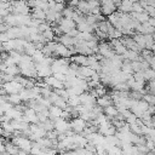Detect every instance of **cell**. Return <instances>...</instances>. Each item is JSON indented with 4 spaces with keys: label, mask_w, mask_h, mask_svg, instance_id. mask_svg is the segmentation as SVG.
Instances as JSON below:
<instances>
[{
    "label": "cell",
    "mask_w": 155,
    "mask_h": 155,
    "mask_svg": "<svg viewBox=\"0 0 155 155\" xmlns=\"http://www.w3.org/2000/svg\"><path fill=\"white\" fill-rule=\"evenodd\" d=\"M12 143H13L15 145H17L21 150L27 151V153H30L34 142H33L30 138H27V137H24V136H13Z\"/></svg>",
    "instance_id": "cell-1"
},
{
    "label": "cell",
    "mask_w": 155,
    "mask_h": 155,
    "mask_svg": "<svg viewBox=\"0 0 155 155\" xmlns=\"http://www.w3.org/2000/svg\"><path fill=\"white\" fill-rule=\"evenodd\" d=\"M1 87L5 88V91L7 92V94H16V93H19V92L24 88V86H23L21 82L16 81V80L10 81V82L1 84Z\"/></svg>",
    "instance_id": "cell-2"
},
{
    "label": "cell",
    "mask_w": 155,
    "mask_h": 155,
    "mask_svg": "<svg viewBox=\"0 0 155 155\" xmlns=\"http://www.w3.org/2000/svg\"><path fill=\"white\" fill-rule=\"evenodd\" d=\"M58 27H59V29L62 30L63 34H68L70 30H73V29L76 28V23H75V21L73 18H64L63 17L59 21Z\"/></svg>",
    "instance_id": "cell-3"
},
{
    "label": "cell",
    "mask_w": 155,
    "mask_h": 155,
    "mask_svg": "<svg viewBox=\"0 0 155 155\" xmlns=\"http://www.w3.org/2000/svg\"><path fill=\"white\" fill-rule=\"evenodd\" d=\"M54 130L61 134V133H65L67 131L71 130L70 128V122L67 121L63 117H59L57 120H54Z\"/></svg>",
    "instance_id": "cell-4"
},
{
    "label": "cell",
    "mask_w": 155,
    "mask_h": 155,
    "mask_svg": "<svg viewBox=\"0 0 155 155\" xmlns=\"http://www.w3.org/2000/svg\"><path fill=\"white\" fill-rule=\"evenodd\" d=\"M70 128L75 133H82L84 130L86 128V121L82 120L81 117H75L70 121Z\"/></svg>",
    "instance_id": "cell-5"
},
{
    "label": "cell",
    "mask_w": 155,
    "mask_h": 155,
    "mask_svg": "<svg viewBox=\"0 0 155 155\" xmlns=\"http://www.w3.org/2000/svg\"><path fill=\"white\" fill-rule=\"evenodd\" d=\"M35 67H36V71H38V78L44 79V78L53 75L52 70H51V65H47L44 63H38V64H35Z\"/></svg>",
    "instance_id": "cell-6"
},
{
    "label": "cell",
    "mask_w": 155,
    "mask_h": 155,
    "mask_svg": "<svg viewBox=\"0 0 155 155\" xmlns=\"http://www.w3.org/2000/svg\"><path fill=\"white\" fill-rule=\"evenodd\" d=\"M80 101H81V104H84V105L97 104V98H94L91 93H87V92H84L82 94H80Z\"/></svg>",
    "instance_id": "cell-7"
},
{
    "label": "cell",
    "mask_w": 155,
    "mask_h": 155,
    "mask_svg": "<svg viewBox=\"0 0 155 155\" xmlns=\"http://www.w3.org/2000/svg\"><path fill=\"white\" fill-rule=\"evenodd\" d=\"M48 111H50V119H52L53 121L62 117V115H63V109L57 105H51L48 108Z\"/></svg>",
    "instance_id": "cell-8"
},
{
    "label": "cell",
    "mask_w": 155,
    "mask_h": 155,
    "mask_svg": "<svg viewBox=\"0 0 155 155\" xmlns=\"http://www.w3.org/2000/svg\"><path fill=\"white\" fill-rule=\"evenodd\" d=\"M113 102H114V99H113L111 96H103V97L97 98V105L102 107L103 109L107 108V107L113 105Z\"/></svg>",
    "instance_id": "cell-9"
},
{
    "label": "cell",
    "mask_w": 155,
    "mask_h": 155,
    "mask_svg": "<svg viewBox=\"0 0 155 155\" xmlns=\"http://www.w3.org/2000/svg\"><path fill=\"white\" fill-rule=\"evenodd\" d=\"M31 18L33 19H39V21H46V11L41 10V8H33L31 12Z\"/></svg>",
    "instance_id": "cell-10"
},
{
    "label": "cell",
    "mask_w": 155,
    "mask_h": 155,
    "mask_svg": "<svg viewBox=\"0 0 155 155\" xmlns=\"http://www.w3.org/2000/svg\"><path fill=\"white\" fill-rule=\"evenodd\" d=\"M70 61H71V62H75V63H76L78 65H80V67L87 65V56H85V54L78 53V54L70 57Z\"/></svg>",
    "instance_id": "cell-11"
},
{
    "label": "cell",
    "mask_w": 155,
    "mask_h": 155,
    "mask_svg": "<svg viewBox=\"0 0 155 155\" xmlns=\"http://www.w3.org/2000/svg\"><path fill=\"white\" fill-rule=\"evenodd\" d=\"M76 29H78L79 31H81V33H92V31L94 30L93 25L88 24L86 21H85V22H82V23L76 24Z\"/></svg>",
    "instance_id": "cell-12"
},
{
    "label": "cell",
    "mask_w": 155,
    "mask_h": 155,
    "mask_svg": "<svg viewBox=\"0 0 155 155\" xmlns=\"http://www.w3.org/2000/svg\"><path fill=\"white\" fill-rule=\"evenodd\" d=\"M78 8V11H80L82 15H90L91 13V8H90V6H88V1H86V0H81L80 1V4H79V6L76 7Z\"/></svg>",
    "instance_id": "cell-13"
},
{
    "label": "cell",
    "mask_w": 155,
    "mask_h": 155,
    "mask_svg": "<svg viewBox=\"0 0 155 155\" xmlns=\"http://www.w3.org/2000/svg\"><path fill=\"white\" fill-rule=\"evenodd\" d=\"M133 39H134V41L137 42V45L139 46L140 50H145V35L144 34L136 33L133 35Z\"/></svg>",
    "instance_id": "cell-14"
},
{
    "label": "cell",
    "mask_w": 155,
    "mask_h": 155,
    "mask_svg": "<svg viewBox=\"0 0 155 155\" xmlns=\"http://www.w3.org/2000/svg\"><path fill=\"white\" fill-rule=\"evenodd\" d=\"M104 113L109 119H114V117H116L119 115V110H117V108L115 105H110V107L104 108Z\"/></svg>",
    "instance_id": "cell-15"
},
{
    "label": "cell",
    "mask_w": 155,
    "mask_h": 155,
    "mask_svg": "<svg viewBox=\"0 0 155 155\" xmlns=\"http://www.w3.org/2000/svg\"><path fill=\"white\" fill-rule=\"evenodd\" d=\"M68 105L69 107H73V108H76L81 104V101H80V96H70L68 98Z\"/></svg>",
    "instance_id": "cell-16"
},
{
    "label": "cell",
    "mask_w": 155,
    "mask_h": 155,
    "mask_svg": "<svg viewBox=\"0 0 155 155\" xmlns=\"http://www.w3.org/2000/svg\"><path fill=\"white\" fill-rule=\"evenodd\" d=\"M107 151H108V155H124V151L119 145H111L108 148Z\"/></svg>",
    "instance_id": "cell-17"
},
{
    "label": "cell",
    "mask_w": 155,
    "mask_h": 155,
    "mask_svg": "<svg viewBox=\"0 0 155 155\" xmlns=\"http://www.w3.org/2000/svg\"><path fill=\"white\" fill-rule=\"evenodd\" d=\"M45 57H46V56L44 54V52H42L41 50H36V52L33 54V57H31V58H33L34 63H35V64H38V63H41V62L45 59Z\"/></svg>",
    "instance_id": "cell-18"
},
{
    "label": "cell",
    "mask_w": 155,
    "mask_h": 155,
    "mask_svg": "<svg viewBox=\"0 0 155 155\" xmlns=\"http://www.w3.org/2000/svg\"><path fill=\"white\" fill-rule=\"evenodd\" d=\"M6 151H7L8 154H11V155H17V154L21 151V149L11 142V143H7V144H6Z\"/></svg>",
    "instance_id": "cell-19"
},
{
    "label": "cell",
    "mask_w": 155,
    "mask_h": 155,
    "mask_svg": "<svg viewBox=\"0 0 155 155\" xmlns=\"http://www.w3.org/2000/svg\"><path fill=\"white\" fill-rule=\"evenodd\" d=\"M7 101H8L10 103H12L13 105H18V104L22 102L19 93H16V94H8V96H7Z\"/></svg>",
    "instance_id": "cell-20"
},
{
    "label": "cell",
    "mask_w": 155,
    "mask_h": 155,
    "mask_svg": "<svg viewBox=\"0 0 155 155\" xmlns=\"http://www.w3.org/2000/svg\"><path fill=\"white\" fill-rule=\"evenodd\" d=\"M121 70L125 71V73H127V74H131V75L134 73V70H133L132 64H131L130 61H124V64H122V67H121Z\"/></svg>",
    "instance_id": "cell-21"
},
{
    "label": "cell",
    "mask_w": 155,
    "mask_h": 155,
    "mask_svg": "<svg viewBox=\"0 0 155 155\" xmlns=\"http://www.w3.org/2000/svg\"><path fill=\"white\" fill-rule=\"evenodd\" d=\"M42 35H44V38H45V40H46V42L53 41V39L56 38V34H54V31H53V29H52V28H51V29H48V30H46V31H44V33H42Z\"/></svg>",
    "instance_id": "cell-22"
},
{
    "label": "cell",
    "mask_w": 155,
    "mask_h": 155,
    "mask_svg": "<svg viewBox=\"0 0 155 155\" xmlns=\"http://www.w3.org/2000/svg\"><path fill=\"white\" fill-rule=\"evenodd\" d=\"M74 12H75V8H74V7H71V6H68V7H65V8L63 10L62 15H63V17H64V18H73Z\"/></svg>",
    "instance_id": "cell-23"
},
{
    "label": "cell",
    "mask_w": 155,
    "mask_h": 155,
    "mask_svg": "<svg viewBox=\"0 0 155 155\" xmlns=\"http://www.w3.org/2000/svg\"><path fill=\"white\" fill-rule=\"evenodd\" d=\"M115 91H121V92H128L130 91V86L127 85V82H120L117 85L114 86Z\"/></svg>",
    "instance_id": "cell-24"
},
{
    "label": "cell",
    "mask_w": 155,
    "mask_h": 155,
    "mask_svg": "<svg viewBox=\"0 0 155 155\" xmlns=\"http://www.w3.org/2000/svg\"><path fill=\"white\" fill-rule=\"evenodd\" d=\"M30 155H44V149L40 148L35 142L33 143V148L30 150Z\"/></svg>",
    "instance_id": "cell-25"
},
{
    "label": "cell",
    "mask_w": 155,
    "mask_h": 155,
    "mask_svg": "<svg viewBox=\"0 0 155 155\" xmlns=\"http://www.w3.org/2000/svg\"><path fill=\"white\" fill-rule=\"evenodd\" d=\"M144 78H145V80H149V81L155 80V70L151 68L144 70Z\"/></svg>",
    "instance_id": "cell-26"
},
{
    "label": "cell",
    "mask_w": 155,
    "mask_h": 155,
    "mask_svg": "<svg viewBox=\"0 0 155 155\" xmlns=\"http://www.w3.org/2000/svg\"><path fill=\"white\" fill-rule=\"evenodd\" d=\"M94 90H96V92H97V94H98V98H99V97H103V96H107V88H105V86H104L103 84L98 85Z\"/></svg>",
    "instance_id": "cell-27"
},
{
    "label": "cell",
    "mask_w": 155,
    "mask_h": 155,
    "mask_svg": "<svg viewBox=\"0 0 155 155\" xmlns=\"http://www.w3.org/2000/svg\"><path fill=\"white\" fill-rule=\"evenodd\" d=\"M143 99L145 102H148L150 105H155V94H153V93H145L143 96Z\"/></svg>",
    "instance_id": "cell-28"
},
{
    "label": "cell",
    "mask_w": 155,
    "mask_h": 155,
    "mask_svg": "<svg viewBox=\"0 0 155 155\" xmlns=\"http://www.w3.org/2000/svg\"><path fill=\"white\" fill-rule=\"evenodd\" d=\"M132 12H136V13H142V12H145L144 7L139 4V1H136L133 4V8H132Z\"/></svg>",
    "instance_id": "cell-29"
},
{
    "label": "cell",
    "mask_w": 155,
    "mask_h": 155,
    "mask_svg": "<svg viewBox=\"0 0 155 155\" xmlns=\"http://www.w3.org/2000/svg\"><path fill=\"white\" fill-rule=\"evenodd\" d=\"M145 145H147V148H148L150 151H154V150H155V142L151 140V139L148 138V137H147V143H145Z\"/></svg>",
    "instance_id": "cell-30"
},
{
    "label": "cell",
    "mask_w": 155,
    "mask_h": 155,
    "mask_svg": "<svg viewBox=\"0 0 155 155\" xmlns=\"http://www.w3.org/2000/svg\"><path fill=\"white\" fill-rule=\"evenodd\" d=\"M65 8V4H56L54 5V7H52L51 10H53L54 12H63V10Z\"/></svg>",
    "instance_id": "cell-31"
},
{
    "label": "cell",
    "mask_w": 155,
    "mask_h": 155,
    "mask_svg": "<svg viewBox=\"0 0 155 155\" xmlns=\"http://www.w3.org/2000/svg\"><path fill=\"white\" fill-rule=\"evenodd\" d=\"M96 36H97L98 39H107V38H109L107 33H104V31H102V30H99V29H96Z\"/></svg>",
    "instance_id": "cell-32"
},
{
    "label": "cell",
    "mask_w": 155,
    "mask_h": 155,
    "mask_svg": "<svg viewBox=\"0 0 155 155\" xmlns=\"http://www.w3.org/2000/svg\"><path fill=\"white\" fill-rule=\"evenodd\" d=\"M137 148H138V151H139V154H148L150 150L147 148V145L144 144V145H137Z\"/></svg>",
    "instance_id": "cell-33"
},
{
    "label": "cell",
    "mask_w": 155,
    "mask_h": 155,
    "mask_svg": "<svg viewBox=\"0 0 155 155\" xmlns=\"http://www.w3.org/2000/svg\"><path fill=\"white\" fill-rule=\"evenodd\" d=\"M148 90H149L150 93L155 94V80H151V81L149 82V85H148Z\"/></svg>",
    "instance_id": "cell-34"
},
{
    "label": "cell",
    "mask_w": 155,
    "mask_h": 155,
    "mask_svg": "<svg viewBox=\"0 0 155 155\" xmlns=\"http://www.w3.org/2000/svg\"><path fill=\"white\" fill-rule=\"evenodd\" d=\"M8 40H11V39H10V36H8L7 33H1L0 34V41L1 42H7Z\"/></svg>",
    "instance_id": "cell-35"
},
{
    "label": "cell",
    "mask_w": 155,
    "mask_h": 155,
    "mask_svg": "<svg viewBox=\"0 0 155 155\" xmlns=\"http://www.w3.org/2000/svg\"><path fill=\"white\" fill-rule=\"evenodd\" d=\"M80 1H81V0H69V6H71V7L76 8V7L79 6Z\"/></svg>",
    "instance_id": "cell-36"
},
{
    "label": "cell",
    "mask_w": 155,
    "mask_h": 155,
    "mask_svg": "<svg viewBox=\"0 0 155 155\" xmlns=\"http://www.w3.org/2000/svg\"><path fill=\"white\" fill-rule=\"evenodd\" d=\"M148 23H149L151 27H155V18L150 17V18H149V21H148Z\"/></svg>",
    "instance_id": "cell-37"
},
{
    "label": "cell",
    "mask_w": 155,
    "mask_h": 155,
    "mask_svg": "<svg viewBox=\"0 0 155 155\" xmlns=\"http://www.w3.org/2000/svg\"><path fill=\"white\" fill-rule=\"evenodd\" d=\"M17 155H28V153H27V151H23V150H21V151H19Z\"/></svg>",
    "instance_id": "cell-38"
},
{
    "label": "cell",
    "mask_w": 155,
    "mask_h": 155,
    "mask_svg": "<svg viewBox=\"0 0 155 155\" xmlns=\"http://www.w3.org/2000/svg\"><path fill=\"white\" fill-rule=\"evenodd\" d=\"M151 51H153V53H154V54H155V44H154V45H153V47H151Z\"/></svg>",
    "instance_id": "cell-39"
},
{
    "label": "cell",
    "mask_w": 155,
    "mask_h": 155,
    "mask_svg": "<svg viewBox=\"0 0 155 155\" xmlns=\"http://www.w3.org/2000/svg\"><path fill=\"white\" fill-rule=\"evenodd\" d=\"M1 2H12V0H0Z\"/></svg>",
    "instance_id": "cell-40"
},
{
    "label": "cell",
    "mask_w": 155,
    "mask_h": 155,
    "mask_svg": "<svg viewBox=\"0 0 155 155\" xmlns=\"http://www.w3.org/2000/svg\"><path fill=\"white\" fill-rule=\"evenodd\" d=\"M1 155H11V154H8V153H7V151H6V153H2V154H1Z\"/></svg>",
    "instance_id": "cell-41"
},
{
    "label": "cell",
    "mask_w": 155,
    "mask_h": 155,
    "mask_svg": "<svg viewBox=\"0 0 155 155\" xmlns=\"http://www.w3.org/2000/svg\"><path fill=\"white\" fill-rule=\"evenodd\" d=\"M86 1H90V0H86Z\"/></svg>",
    "instance_id": "cell-42"
}]
</instances>
